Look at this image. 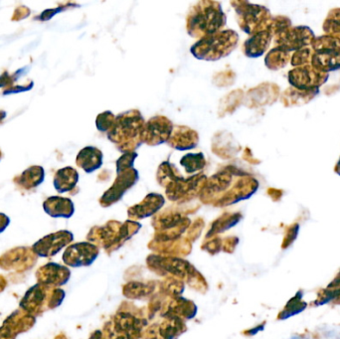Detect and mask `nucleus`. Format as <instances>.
<instances>
[{
	"mask_svg": "<svg viewBox=\"0 0 340 339\" xmlns=\"http://www.w3.org/2000/svg\"><path fill=\"white\" fill-rule=\"evenodd\" d=\"M145 122L140 112L132 111L121 114L116 118L113 128L109 132V139L121 150V152H134L143 140Z\"/></svg>",
	"mask_w": 340,
	"mask_h": 339,
	"instance_id": "1",
	"label": "nucleus"
},
{
	"mask_svg": "<svg viewBox=\"0 0 340 339\" xmlns=\"http://www.w3.org/2000/svg\"><path fill=\"white\" fill-rule=\"evenodd\" d=\"M226 23V16L217 2H200L188 18L189 34L202 38L219 32Z\"/></svg>",
	"mask_w": 340,
	"mask_h": 339,
	"instance_id": "2",
	"label": "nucleus"
},
{
	"mask_svg": "<svg viewBox=\"0 0 340 339\" xmlns=\"http://www.w3.org/2000/svg\"><path fill=\"white\" fill-rule=\"evenodd\" d=\"M238 34L235 31H219L207 35L191 48L192 54L203 60H218L230 54L238 43Z\"/></svg>",
	"mask_w": 340,
	"mask_h": 339,
	"instance_id": "3",
	"label": "nucleus"
},
{
	"mask_svg": "<svg viewBox=\"0 0 340 339\" xmlns=\"http://www.w3.org/2000/svg\"><path fill=\"white\" fill-rule=\"evenodd\" d=\"M238 5L236 11L240 17V27L248 34L258 33L261 23L267 22L268 10L265 7L253 5L248 2H236Z\"/></svg>",
	"mask_w": 340,
	"mask_h": 339,
	"instance_id": "4",
	"label": "nucleus"
},
{
	"mask_svg": "<svg viewBox=\"0 0 340 339\" xmlns=\"http://www.w3.org/2000/svg\"><path fill=\"white\" fill-rule=\"evenodd\" d=\"M73 240V234L69 231H59L49 234L37 241L32 246L34 254L42 258H49L60 252L61 249L67 246Z\"/></svg>",
	"mask_w": 340,
	"mask_h": 339,
	"instance_id": "5",
	"label": "nucleus"
},
{
	"mask_svg": "<svg viewBox=\"0 0 340 339\" xmlns=\"http://www.w3.org/2000/svg\"><path fill=\"white\" fill-rule=\"evenodd\" d=\"M172 132L171 121L164 117H155L145 122L143 141L150 145H158L170 139Z\"/></svg>",
	"mask_w": 340,
	"mask_h": 339,
	"instance_id": "6",
	"label": "nucleus"
},
{
	"mask_svg": "<svg viewBox=\"0 0 340 339\" xmlns=\"http://www.w3.org/2000/svg\"><path fill=\"white\" fill-rule=\"evenodd\" d=\"M139 179L138 171L133 167L126 170H122L118 172V177L115 181L114 185L104 193L101 197V203L106 202L107 205L112 204L120 200L123 193L130 188Z\"/></svg>",
	"mask_w": 340,
	"mask_h": 339,
	"instance_id": "7",
	"label": "nucleus"
},
{
	"mask_svg": "<svg viewBox=\"0 0 340 339\" xmlns=\"http://www.w3.org/2000/svg\"><path fill=\"white\" fill-rule=\"evenodd\" d=\"M35 323V318L29 314L13 312L6 319L0 328V339H15L22 331H26Z\"/></svg>",
	"mask_w": 340,
	"mask_h": 339,
	"instance_id": "8",
	"label": "nucleus"
},
{
	"mask_svg": "<svg viewBox=\"0 0 340 339\" xmlns=\"http://www.w3.org/2000/svg\"><path fill=\"white\" fill-rule=\"evenodd\" d=\"M94 246L87 243H79L70 246L63 255V260L71 267H80L89 265L95 259L93 256Z\"/></svg>",
	"mask_w": 340,
	"mask_h": 339,
	"instance_id": "9",
	"label": "nucleus"
},
{
	"mask_svg": "<svg viewBox=\"0 0 340 339\" xmlns=\"http://www.w3.org/2000/svg\"><path fill=\"white\" fill-rule=\"evenodd\" d=\"M69 277L70 272L67 268L54 263L45 265L37 271L38 283L46 286L64 284L69 279Z\"/></svg>",
	"mask_w": 340,
	"mask_h": 339,
	"instance_id": "10",
	"label": "nucleus"
},
{
	"mask_svg": "<svg viewBox=\"0 0 340 339\" xmlns=\"http://www.w3.org/2000/svg\"><path fill=\"white\" fill-rule=\"evenodd\" d=\"M322 73L320 71H311L308 68H300L295 71H291L289 78L290 82L293 86L297 87L300 90H305V89H312L316 86L322 84L320 80L324 82V79L322 78Z\"/></svg>",
	"mask_w": 340,
	"mask_h": 339,
	"instance_id": "11",
	"label": "nucleus"
},
{
	"mask_svg": "<svg viewBox=\"0 0 340 339\" xmlns=\"http://www.w3.org/2000/svg\"><path fill=\"white\" fill-rule=\"evenodd\" d=\"M44 211L54 218H70L74 214V204L68 198L52 196L43 203Z\"/></svg>",
	"mask_w": 340,
	"mask_h": 339,
	"instance_id": "12",
	"label": "nucleus"
},
{
	"mask_svg": "<svg viewBox=\"0 0 340 339\" xmlns=\"http://www.w3.org/2000/svg\"><path fill=\"white\" fill-rule=\"evenodd\" d=\"M46 285L37 283L28 290L20 302V307L27 314L40 312L46 298Z\"/></svg>",
	"mask_w": 340,
	"mask_h": 339,
	"instance_id": "13",
	"label": "nucleus"
},
{
	"mask_svg": "<svg viewBox=\"0 0 340 339\" xmlns=\"http://www.w3.org/2000/svg\"><path fill=\"white\" fill-rule=\"evenodd\" d=\"M76 162L87 173H92L101 166L102 153L94 146H87L79 152Z\"/></svg>",
	"mask_w": 340,
	"mask_h": 339,
	"instance_id": "14",
	"label": "nucleus"
},
{
	"mask_svg": "<svg viewBox=\"0 0 340 339\" xmlns=\"http://www.w3.org/2000/svg\"><path fill=\"white\" fill-rule=\"evenodd\" d=\"M79 180V174L73 167L67 166L59 169L54 177V187L59 193H65L75 188Z\"/></svg>",
	"mask_w": 340,
	"mask_h": 339,
	"instance_id": "15",
	"label": "nucleus"
},
{
	"mask_svg": "<svg viewBox=\"0 0 340 339\" xmlns=\"http://www.w3.org/2000/svg\"><path fill=\"white\" fill-rule=\"evenodd\" d=\"M271 32L268 30L256 33L244 45L245 54L248 57H260L267 50L271 42Z\"/></svg>",
	"mask_w": 340,
	"mask_h": 339,
	"instance_id": "16",
	"label": "nucleus"
},
{
	"mask_svg": "<svg viewBox=\"0 0 340 339\" xmlns=\"http://www.w3.org/2000/svg\"><path fill=\"white\" fill-rule=\"evenodd\" d=\"M169 142V144L179 150L191 149L197 145L198 136L194 131L180 126L179 128H176L175 133L170 137Z\"/></svg>",
	"mask_w": 340,
	"mask_h": 339,
	"instance_id": "17",
	"label": "nucleus"
},
{
	"mask_svg": "<svg viewBox=\"0 0 340 339\" xmlns=\"http://www.w3.org/2000/svg\"><path fill=\"white\" fill-rule=\"evenodd\" d=\"M312 63L320 72H329L340 68V50L318 51L312 57Z\"/></svg>",
	"mask_w": 340,
	"mask_h": 339,
	"instance_id": "18",
	"label": "nucleus"
},
{
	"mask_svg": "<svg viewBox=\"0 0 340 339\" xmlns=\"http://www.w3.org/2000/svg\"><path fill=\"white\" fill-rule=\"evenodd\" d=\"M45 171L42 166H31L23 171L19 176L15 177L14 181L24 189H32L39 186L44 181Z\"/></svg>",
	"mask_w": 340,
	"mask_h": 339,
	"instance_id": "19",
	"label": "nucleus"
},
{
	"mask_svg": "<svg viewBox=\"0 0 340 339\" xmlns=\"http://www.w3.org/2000/svg\"><path fill=\"white\" fill-rule=\"evenodd\" d=\"M164 204V199L160 194H149L140 205L129 209V214H136L138 217H145L158 211Z\"/></svg>",
	"mask_w": 340,
	"mask_h": 339,
	"instance_id": "20",
	"label": "nucleus"
},
{
	"mask_svg": "<svg viewBox=\"0 0 340 339\" xmlns=\"http://www.w3.org/2000/svg\"><path fill=\"white\" fill-rule=\"evenodd\" d=\"M340 296V272L336 278L333 279L325 290H322L319 294L318 299L313 301L315 306L326 304L330 301H334Z\"/></svg>",
	"mask_w": 340,
	"mask_h": 339,
	"instance_id": "21",
	"label": "nucleus"
},
{
	"mask_svg": "<svg viewBox=\"0 0 340 339\" xmlns=\"http://www.w3.org/2000/svg\"><path fill=\"white\" fill-rule=\"evenodd\" d=\"M302 297H303V293L300 291L296 294L294 298L290 299L286 305L284 306V309L280 312L279 319H290L294 316H297L300 312H302L307 307V303L303 301Z\"/></svg>",
	"mask_w": 340,
	"mask_h": 339,
	"instance_id": "22",
	"label": "nucleus"
},
{
	"mask_svg": "<svg viewBox=\"0 0 340 339\" xmlns=\"http://www.w3.org/2000/svg\"><path fill=\"white\" fill-rule=\"evenodd\" d=\"M286 56H287V51L286 50H284L281 47L276 48L268 54V56L266 58V64L272 70L280 69L285 65L286 58H287Z\"/></svg>",
	"mask_w": 340,
	"mask_h": 339,
	"instance_id": "23",
	"label": "nucleus"
},
{
	"mask_svg": "<svg viewBox=\"0 0 340 339\" xmlns=\"http://www.w3.org/2000/svg\"><path fill=\"white\" fill-rule=\"evenodd\" d=\"M188 173H193L205 166V159L202 153H188L180 161Z\"/></svg>",
	"mask_w": 340,
	"mask_h": 339,
	"instance_id": "24",
	"label": "nucleus"
},
{
	"mask_svg": "<svg viewBox=\"0 0 340 339\" xmlns=\"http://www.w3.org/2000/svg\"><path fill=\"white\" fill-rule=\"evenodd\" d=\"M116 121V118L115 116L110 113V112H106L103 114H100L97 118V127L100 132H110Z\"/></svg>",
	"mask_w": 340,
	"mask_h": 339,
	"instance_id": "25",
	"label": "nucleus"
},
{
	"mask_svg": "<svg viewBox=\"0 0 340 339\" xmlns=\"http://www.w3.org/2000/svg\"><path fill=\"white\" fill-rule=\"evenodd\" d=\"M299 231H300V226H299L298 224L292 226V227L289 229L287 235L285 236V239H284V242H283V246H282L283 249L290 247V246L295 242V240L297 239V237H298Z\"/></svg>",
	"mask_w": 340,
	"mask_h": 339,
	"instance_id": "26",
	"label": "nucleus"
},
{
	"mask_svg": "<svg viewBox=\"0 0 340 339\" xmlns=\"http://www.w3.org/2000/svg\"><path fill=\"white\" fill-rule=\"evenodd\" d=\"M308 54H310V52L307 49H303V50H300L299 52H297L293 58V65L295 66L303 65L308 60V56H307Z\"/></svg>",
	"mask_w": 340,
	"mask_h": 339,
	"instance_id": "27",
	"label": "nucleus"
},
{
	"mask_svg": "<svg viewBox=\"0 0 340 339\" xmlns=\"http://www.w3.org/2000/svg\"><path fill=\"white\" fill-rule=\"evenodd\" d=\"M34 83L33 82H30L28 83L26 86H16V87H10V88H7L3 94L4 95H9V94H16V93H21V92H26V91H29L32 89Z\"/></svg>",
	"mask_w": 340,
	"mask_h": 339,
	"instance_id": "28",
	"label": "nucleus"
},
{
	"mask_svg": "<svg viewBox=\"0 0 340 339\" xmlns=\"http://www.w3.org/2000/svg\"><path fill=\"white\" fill-rule=\"evenodd\" d=\"M320 339H340V332L334 329H322L319 330Z\"/></svg>",
	"mask_w": 340,
	"mask_h": 339,
	"instance_id": "29",
	"label": "nucleus"
},
{
	"mask_svg": "<svg viewBox=\"0 0 340 339\" xmlns=\"http://www.w3.org/2000/svg\"><path fill=\"white\" fill-rule=\"evenodd\" d=\"M61 10L62 9H60V8H55V9H49V10H45L42 14H41L40 16H39V18L38 19H40V20H49V19H51L56 13H58V12H60Z\"/></svg>",
	"mask_w": 340,
	"mask_h": 339,
	"instance_id": "30",
	"label": "nucleus"
},
{
	"mask_svg": "<svg viewBox=\"0 0 340 339\" xmlns=\"http://www.w3.org/2000/svg\"><path fill=\"white\" fill-rule=\"evenodd\" d=\"M9 224H10L9 217L3 213H0V234L8 227Z\"/></svg>",
	"mask_w": 340,
	"mask_h": 339,
	"instance_id": "31",
	"label": "nucleus"
},
{
	"mask_svg": "<svg viewBox=\"0 0 340 339\" xmlns=\"http://www.w3.org/2000/svg\"><path fill=\"white\" fill-rule=\"evenodd\" d=\"M5 117H6V113H5V112H3V111H2V112H0V121L3 120Z\"/></svg>",
	"mask_w": 340,
	"mask_h": 339,
	"instance_id": "32",
	"label": "nucleus"
},
{
	"mask_svg": "<svg viewBox=\"0 0 340 339\" xmlns=\"http://www.w3.org/2000/svg\"><path fill=\"white\" fill-rule=\"evenodd\" d=\"M336 172L340 175V160L339 162L337 163V165H336Z\"/></svg>",
	"mask_w": 340,
	"mask_h": 339,
	"instance_id": "33",
	"label": "nucleus"
},
{
	"mask_svg": "<svg viewBox=\"0 0 340 339\" xmlns=\"http://www.w3.org/2000/svg\"><path fill=\"white\" fill-rule=\"evenodd\" d=\"M333 302H334V303H337V304H340V296L337 299H335Z\"/></svg>",
	"mask_w": 340,
	"mask_h": 339,
	"instance_id": "34",
	"label": "nucleus"
},
{
	"mask_svg": "<svg viewBox=\"0 0 340 339\" xmlns=\"http://www.w3.org/2000/svg\"><path fill=\"white\" fill-rule=\"evenodd\" d=\"M1 158H2V153H1V151H0V160H1Z\"/></svg>",
	"mask_w": 340,
	"mask_h": 339,
	"instance_id": "35",
	"label": "nucleus"
}]
</instances>
